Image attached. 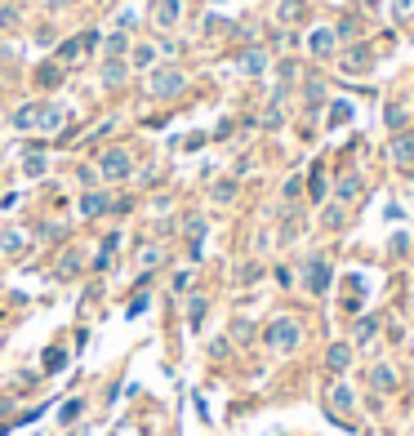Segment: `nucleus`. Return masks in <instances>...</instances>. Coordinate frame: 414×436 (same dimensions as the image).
Returning a JSON list of instances; mask_svg holds the SVG:
<instances>
[{
  "mask_svg": "<svg viewBox=\"0 0 414 436\" xmlns=\"http://www.w3.org/2000/svg\"><path fill=\"white\" fill-rule=\"evenodd\" d=\"M263 343L272 347V352L290 356V352H299V343H303V325H299L294 317H276V321L263 330Z\"/></svg>",
  "mask_w": 414,
  "mask_h": 436,
  "instance_id": "obj_1",
  "label": "nucleus"
},
{
  "mask_svg": "<svg viewBox=\"0 0 414 436\" xmlns=\"http://www.w3.org/2000/svg\"><path fill=\"white\" fill-rule=\"evenodd\" d=\"M334 58H338V71H343V76H365V71L374 67V50H370L365 41L343 45V50H338Z\"/></svg>",
  "mask_w": 414,
  "mask_h": 436,
  "instance_id": "obj_2",
  "label": "nucleus"
},
{
  "mask_svg": "<svg viewBox=\"0 0 414 436\" xmlns=\"http://www.w3.org/2000/svg\"><path fill=\"white\" fill-rule=\"evenodd\" d=\"M148 89H152V99H178L187 89V76H183V67H156L148 76Z\"/></svg>",
  "mask_w": 414,
  "mask_h": 436,
  "instance_id": "obj_3",
  "label": "nucleus"
},
{
  "mask_svg": "<svg viewBox=\"0 0 414 436\" xmlns=\"http://www.w3.org/2000/svg\"><path fill=\"white\" fill-rule=\"evenodd\" d=\"M330 281H334V268L330 259H321V254H312L308 263H303V285H308V294H330Z\"/></svg>",
  "mask_w": 414,
  "mask_h": 436,
  "instance_id": "obj_4",
  "label": "nucleus"
},
{
  "mask_svg": "<svg viewBox=\"0 0 414 436\" xmlns=\"http://www.w3.org/2000/svg\"><path fill=\"white\" fill-rule=\"evenodd\" d=\"M99 174L112 178V183H120V178L134 174V156H129L125 147H107V152L99 156Z\"/></svg>",
  "mask_w": 414,
  "mask_h": 436,
  "instance_id": "obj_5",
  "label": "nucleus"
},
{
  "mask_svg": "<svg viewBox=\"0 0 414 436\" xmlns=\"http://www.w3.org/2000/svg\"><path fill=\"white\" fill-rule=\"evenodd\" d=\"M308 54L316 58V63H330V58L338 54V36H334V27H312V31H308Z\"/></svg>",
  "mask_w": 414,
  "mask_h": 436,
  "instance_id": "obj_6",
  "label": "nucleus"
},
{
  "mask_svg": "<svg viewBox=\"0 0 414 436\" xmlns=\"http://www.w3.org/2000/svg\"><path fill=\"white\" fill-rule=\"evenodd\" d=\"M152 22L161 31H174L183 22V0H156V5H152Z\"/></svg>",
  "mask_w": 414,
  "mask_h": 436,
  "instance_id": "obj_7",
  "label": "nucleus"
},
{
  "mask_svg": "<svg viewBox=\"0 0 414 436\" xmlns=\"http://www.w3.org/2000/svg\"><path fill=\"white\" fill-rule=\"evenodd\" d=\"M387 156H392L397 169H410V165H414V129H401V134H392V147H387Z\"/></svg>",
  "mask_w": 414,
  "mask_h": 436,
  "instance_id": "obj_8",
  "label": "nucleus"
},
{
  "mask_svg": "<svg viewBox=\"0 0 414 436\" xmlns=\"http://www.w3.org/2000/svg\"><path fill=\"white\" fill-rule=\"evenodd\" d=\"M325 405H330V414H348V409L357 405V396H352V387L343 379H334L330 387H325Z\"/></svg>",
  "mask_w": 414,
  "mask_h": 436,
  "instance_id": "obj_9",
  "label": "nucleus"
},
{
  "mask_svg": "<svg viewBox=\"0 0 414 436\" xmlns=\"http://www.w3.org/2000/svg\"><path fill=\"white\" fill-rule=\"evenodd\" d=\"M325 370L334 374V379H343L352 370V343H330L325 347Z\"/></svg>",
  "mask_w": 414,
  "mask_h": 436,
  "instance_id": "obj_10",
  "label": "nucleus"
},
{
  "mask_svg": "<svg viewBox=\"0 0 414 436\" xmlns=\"http://www.w3.org/2000/svg\"><path fill=\"white\" fill-rule=\"evenodd\" d=\"M361 191H365V178L361 174H343L334 183V201L338 205H352V201H361Z\"/></svg>",
  "mask_w": 414,
  "mask_h": 436,
  "instance_id": "obj_11",
  "label": "nucleus"
},
{
  "mask_svg": "<svg viewBox=\"0 0 414 436\" xmlns=\"http://www.w3.org/2000/svg\"><path fill=\"white\" fill-rule=\"evenodd\" d=\"M90 45H99V36H94V31H85L80 36V41H63V45H58V63H76V58L85 54V50H90Z\"/></svg>",
  "mask_w": 414,
  "mask_h": 436,
  "instance_id": "obj_12",
  "label": "nucleus"
},
{
  "mask_svg": "<svg viewBox=\"0 0 414 436\" xmlns=\"http://www.w3.org/2000/svg\"><path fill=\"white\" fill-rule=\"evenodd\" d=\"M236 67L245 71V76H263V71H267V50H259V45H254V50H245V54L236 58Z\"/></svg>",
  "mask_w": 414,
  "mask_h": 436,
  "instance_id": "obj_13",
  "label": "nucleus"
},
{
  "mask_svg": "<svg viewBox=\"0 0 414 436\" xmlns=\"http://www.w3.org/2000/svg\"><path fill=\"white\" fill-rule=\"evenodd\" d=\"M107 210H112V196H107V191H85V196H80V214L85 218H99Z\"/></svg>",
  "mask_w": 414,
  "mask_h": 436,
  "instance_id": "obj_14",
  "label": "nucleus"
},
{
  "mask_svg": "<svg viewBox=\"0 0 414 436\" xmlns=\"http://www.w3.org/2000/svg\"><path fill=\"white\" fill-rule=\"evenodd\" d=\"M370 387H374V392H383V396L397 392V370L392 365H374L370 370Z\"/></svg>",
  "mask_w": 414,
  "mask_h": 436,
  "instance_id": "obj_15",
  "label": "nucleus"
},
{
  "mask_svg": "<svg viewBox=\"0 0 414 436\" xmlns=\"http://www.w3.org/2000/svg\"><path fill=\"white\" fill-rule=\"evenodd\" d=\"M303 103H308V112H316V107H325V80H321V76L303 80Z\"/></svg>",
  "mask_w": 414,
  "mask_h": 436,
  "instance_id": "obj_16",
  "label": "nucleus"
},
{
  "mask_svg": "<svg viewBox=\"0 0 414 436\" xmlns=\"http://www.w3.org/2000/svg\"><path fill=\"white\" fill-rule=\"evenodd\" d=\"M383 120H387V129H392V134L410 129V112H406V103H387V107H383Z\"/></svg>",
  "mask_w": 414,
  "mask_h": 436,
  "instance_id": "obj_17",
  "label": "nucleus"
},
{
  "mask_svg": "<svg viewBox=\"0 0 414 436\" xmlns=\"http://www.w3.org/2000/svg\"><path fill=\"white\" fill-rule=\"evenodd\" d=\"M348 223V205H325V210H321V227H325V232H338V227H343Z\"/></svg>",
  "mask_w": 414,
  "mask_h": 436,
  "instance_id": "obj_18",
  "label": "nucleus"
},
{
  "mask_svg": "<svg viewBox=\"0 0 414 436\" xmlns=\"http://www.w3.org/2000/svg\"><path fill=\"white\" fill-rule=\"evenodd\" d=\"M156 58H161V50H156V45H134V54H129V67L148 71V67H156Z\"/></svg>",
  "mask_w": 414,
  "mask_h": 436,
  "instance_id": "obj_19",
  "label": "nucleus"
},
{
  "mask_svg": "<svg viewBox=\"0 0 414 436\" xmlns=\"http://www.w3.org/2000/svg\"><path fill=\"white\" fill-rule=\"evenodd\" d=\"M125 76H129L125 58H107V63H103V85H125Z\"/></svg>",
  "mask_w": 414,
  "mask_h": 436,
  "instance_id": "obj_20",
  "label": "nucleus"
},
{
  "mask_svg": "<svg viewBox=\"0 0 414 436\" xmlns=\"http://www.w3.org/2000/svg\"><path fill=\"white\" fill-rule=\"evenodd\" d=\"M41 125V103H22L14 112V129H36Z\"/></svg>",
  "mask_w": 414,
  "mask_h": 436,
  "instance_id": "obj_21",
  "label": "nucleus"
},
{
  "mask_svg": "<svg viewBox=\"0 0 414 436\" xmlns=\"http://www.w3.org/2000/svg\"><path fill=\"white\" fill-rule=\"evenodd\" d=\"M63 120H67L63 107H45V103H41V125H36V129H41V134H54V129L63 125Z\"/></svg>",
  "mask_w": 414,
  "mask_h": 436,
  "instance_id": "obj_22",
  "label": "nucleus"
},
{
  "mask_svg": "<svg viewBox=\"0 0 414 436\" xmlns=\"http://www.w3.org/2000/svg\"><path fill=\"white\" fill-rule=\"evenodd\" d=\"M352 116H357V112H352V103L334 99V103H330V120H325V125H330V129H338V125H352Z\"/></svg>",
  "mask_w": 414,
  "mask_h": 436,
  "instance_id": "obj_23",
  "label": "nucleus"
},
{
  "mask_svg": "<svg viewBox=\"0 0 414 436\" xmlns=\"http://www.w3.org/2000/svg\"><path fill=\"white\" fill-rule=\"evenodd\" d=\"M290 27V22H299V18H308V0H281V14H276Z\"/></svg>",
  "mask_w": 414,
  "mask_h": 436,
  "instance_id": "obj_24",
  "label": "nucleus"
},
{
  "mask_svg": "<svg viewBox=\"0 0 414 436\" xmlns=\"http://www.w3.org/2000/svg\"><path fill=\"white\" fill-rule=\"evenodd\" d=\"M58 80H63V63H45L41 71H36V85H41V89H54Z\"/></svg>",
  "mask_w": 414,
  "mask_h": 436,
  "instance_id": "obj_25",
  "label": "nucleus"
},
{
  "mask_svg": "<svg viewBox=\"0 0 414 436\" xmlns=\"http://www.w3.org/2000/svg\"><path fill=\"white\" fill-rule=\"evenodd\" d=\"M334 36H338V45H352V41H361V22H357V18H343V22H334Z\"/></svg>",
  "mask_w": 414,
  "mask_h": 436,
  "instance_id": "obj_26",
  "label": "nucleus"
},
{
  "mask_svg": "<svg viewBox=\"0 0 414 436\" xmlns=\"http://www.w3.org/2000/svg\"><path fill=\"white\" fill-rule=\"evenodd\" d=\"M308 196L321 205L325 201V174H321V165H312V174H308Z\"/></svg>",
  "mask_w": 414,
  "mask_h": 436,
  "instance_id": "obj_27",
  "label": "nucleus"
},
{
  "mask_svg": "<svg viewBox=\"0 0 414 436\" xmlns=\"http://www.w3.org/2000/svg\"><path fill=\"white\" fill-rule=\"evenodd\" d=\"M0 249H5V254H22V249H27V236H22V232H5V236H0Z\"/></svg>",
  "mask_w": 414,
  "mask_h": 436,
  "instance_id": "obj_28",
  "label": "nucleus"
},
{
  "mask_svg": "<svg viewBox=\"0 0 414 436\" xmlns=\"http://www.w3.org/2000/svg\"><path fill=\"white\" fill-rule=\"evenodd\" d=\"M125 50H129V36L125 31H112V36H107V58H120Z\"/></svg>",
  "mask_w": 414,
  "mask_h": 436,
  "instance_id": "obj_29",
  "label": "nucleus"
},
{
  "mask_svg": "<svg viewBox=\"0 0 414 436\" xmlns=\"http://www.w3.org/2000/svg\"><path fill=\"white\" fill-rule=\"evenodd\" d=\"M374 334H379V321H374V317H361L357 321V343H370Z\"/></svg>",
  "mask_w": 414,
  "mask_h": 436,
  "instance_id": "obj_30",
  "label": "nucleus"
},
{
  "mask_svg": "<svg viewBox=\"0 0 414 436\" xmlns=\"http://www.w3.org/2000/svg\"><path fill=\"white\" fill-rule=\"evenodd\" d=\"M205 312H210V303H205L201 294L187 303V321H192V325H201V321H205Z\"/></svg>",
  "mask_w": 414,
  "mask_h": 436,
  "instance_id": "obj_31",
  "label": "nucleus"
},
{
  "mask_svg": "<svg viewBox=\"0 0 414 436\" xmlns=\"http://www.w3.org/2000/svg\"><path fill=\"white\" fill-rule=\"evenodd\" d=\"M63 365H67V352H63V347H50V352H45V370L58 374Z\"/></svg>",
  "mask_w": 414,
  "mask_h": 436,
  "instance_id": "obj_32",
  "label": "nucleus"
},
{
  "mask_svg": "<svg viewBox=\"0 0 414 436\" xmlns=\"http://www.w3.org/2000/svg\"><path fill=\"white\" fill-rule=\"evenodd\" d=\"M45 165H50V161H45L41 152H27V161H22V169H27L31 178H41V174H45Z\"/></svg>",
  "mask_w": 414,
  "mask_h": 436,
  "instance_id": "obj_33",
  "label": "nucleus"
},
{
  "mask_svg": "<svg viewBox=\"0 0 414 436\" xmlns=\"http://www.w3.org/2000/svg\"><path fill=\"white\" fill-rule=\"evenodd\" d=\"M232 196H236V183H232V178H223V183H214V201H223V205H227Z\"/></svg>",
  "mask_w": 414,
  "mask_h": 436,
  "instance_id": "obj_34",
  "label": "nucleus"
},
{
  "mask_svg": "<svg viewBox=\"0 0 414 436\" xmlns=\"http://www.w3.org/2000/svg\"><path fill=\"white\" fill-rule=\"evenodd\" d=\"M80 409H85V401H80V396H76V401H67V405H63V423L80 419Z\"/></svg>",
  "mask_w": 414,
  "mask_h": 436,
  "instance_id": "obj_35",
  "label": "nucleus"
},
{
  "mask_svg": "<svg viewBox=\"0 0 414 436\" xmlns=\"http://www.w3.org/2000/svg\"><path fill=\"white\" fill-rule=\"evenodd\" d=\"M303 196V178L294 174V178H290V183H285V201H299Z\"/></svg>",
  "mask_w": 414,
  "mask_h": 436,
  "instance_id": "obj_36",
  "label": "nucleus"
},
{
  "mask_svg": "<svg viewBox=\"0 0 414 436\" xmlns=\"http://www.w3.org/2000/svg\"><path fill=\"white\" fill-rule=\"evenodd\" d=\"M156 263H161V249H156V245L143 249V268H156Z\"/></svg>",
  "mask_w": 414,
  "mask_h": 436,
  "instance_id": "obj_37",
  "label": "nucleus"
},
{
  "mask_svg": "<svg viewBox=\"0 0 414 436\" xmlns=\"http://www.w3.org/2000/svg\"><path fill=\"white\" fill-rule=\"evenodd\" d=\"M187 285H192V272H178V276H174V294H183Z\"/></svg>",
  "mask_w": 414,
  "mask_h": 436,
  "instance_id": "obj_38",
  "label": "nucleus"
},
{
  "mask_svg": "<svg viewBox=\"0 0 414 436\" xmlns=\"http://www.w3.org/2000/svg\"><path fill=\"white\" fill-rule=\"evenodd\" d=\"M241 285H250V281H259V268H241V276H236Z\"/></svg>",
  "mask_w": 414,
  "mask_h": 436,
  "instance_id": "obj_39",
  "label": "nucleus"
},
{
  "mask_svg": "<svg viewBox=\"0 0 414 436\" xmlns=\"http://www.w3.org/2000/svg\"><path fill=\"white\" fill-rule=\"evenodd\" d=\"M232 334L241 338V343H245V338H250V321H236V325H232Z\"/></svg>",
  "mask_w": 414,
  "mask_h": 436,
  "instance_id": "obj_40",
  "label": "nucleus"
},
{
  "mask_svg": "<svg viewBox=\"0 0 414 436\" xmlns=\"http://www.w3.org/2000/svg\"><path fill=\"white\" fill-rule=\"evenodd\" d=\"M129 27H134V14H129V9H125V14H120V18H116V31H129Z\"/></svg>",
  "mask_w": 414,
  "mask_h": 436,
  "instance_id": "obj_41",
  "label": "nucleus"
},
{
  "mask_svg": "<svg viewBox=\"0 0 414 436\" xmlns=\"http://www.w3.org/2000/svg\"><path fill=\"white\" fill-rule=\"evenodd\" d=\"M5 22H18V9H0V27H5Z\"/></svg>",
  "mask_w": 414,
  "mask_h": 436,
  "instance_id": "obj_42",
  "label": "nucleus"
},
{
  "mask_svg": "<svg viewBox=\"0 0 414 436\" xmlns=\"http://www.w3.org/2000/svg\"><path fill=\"white\" fill-rule=\"evenodd\" d=\"M214 5H223V0H214Z\"/></svg>",
  "mask_w": 414,
  "mask_h": 436,
  "instance_id": "obj_43",
  "label": "nucleus"
}]
</instances>
